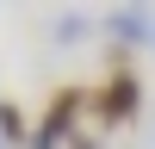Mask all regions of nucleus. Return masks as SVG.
Wrapping results in <instances>:
<instances>
[{
    "mask_svg": "<svg viewBox=\"0 0 155 149\" xmlns=\"http://www.w3.org/2000/svg\"><path fill=\"white\" fill-rule=\"evenodd\" d=\"M87 112H93V124H106V131H118V124H130L137 112H143V81H137L130 68H106V81L87 93Z\"/></svg>",
    "mask_w": 155,
    "mask_h": 149,
    "instance_id": "1",
    "label": "nucleus"
},
{
    "mask_svg": "<svg viewBox=\"0 0 155 149\" xmlns=\"http://www.w3.org/2000/svg\"><path fill=\"white\" fill-rule=\"evenodd\" d=\"M81 112H87V87H56L50 106H44V118L31 124V149H62L81 131Z\"/></svg>",
    "mask_w": 155,
    "mask_h": 149,
    "instance_id": "2",
    "label": "nucleus"
},
{
    "mask_svg": "<svg viewBox=\"0 0 155 149\" xmlns=\"http://www.w3.org/2000/svg\"><path fill=\"white\" fill-rule=\"evenodd\" d=\"M106 37H118V44H149V37H155V12H143V6H112L106 12Z\"/></svg>",
    "mask_w": 155,
    "mask_h": 149,
    "instance_id": "3",
    "label": "nucleus"
},
{
    "mask_svg": "<svg viewBox=\"0 0 155 149\" xmlns=\"http://www.w3.org/2000/svg\"><path fill=\"white\" fill-rule=\"evenodd\" d=\"M0 143H31V124L12 99H0Z\"/></svg>",
    "mask_w": 155,
    "mask_h": 149,
    "instance_id": "4",
    "label": "nucleus"
},
{
    "mask_svg": "<svg viewBox=\"0 0 155 149\" xmlns=\"http://www.w3.org/2000/svg\"><path fill=\"white\" fill-rule=\"evenodd\" d=\"M87 37V12H62L56 19V44H81Z\"/></svg>",
    "mask_w": 155,
    "mask_h": 149,
    "instance_id": "5",
    "label": "nucleus"
},
{
    "mask_svg": "<svg viewBox=\"0 0 155 149\" xmlns=\"http://www.w3.org/2000/svg\"><path fill=\"white\" fill-rule=\"evenodd\" d=\"M68 149H99V137H93V131H74V137H68Z\"/></svg>",
    "mask_w": 155,
    "mask_h": 149,
    "instance_id": "6",
    "label": "nucleus"
},
{
    "mask_svg": "<svg viewBox=\"0 0 155 149\" xmlns=\"http://www.w3.org/2000/svg\"><path fill=\"white\" fill-rule=\"evenodd\" d=\"M149 44H155V37H149Z\"/></svg>",
    "mask_w": 155,
    "mask_h": 149,
    "instance_id": "7",
    "label": "nucleus"
}]
</instances>
